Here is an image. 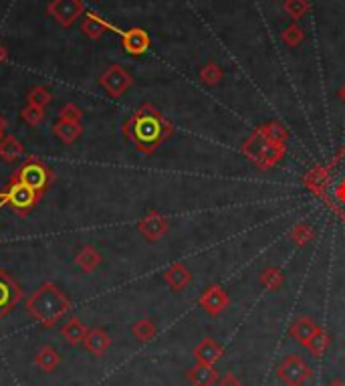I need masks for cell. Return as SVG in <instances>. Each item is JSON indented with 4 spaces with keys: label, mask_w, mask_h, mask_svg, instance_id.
<instances>
[{
    "label": "cell",
    "mask_w": 345,
    "mask_h": 386,
    "mask_svg": "<svg viewBox=\"0 0 345 386\" xmlns=\"http://www.w3.org/2000/svg\"><path fill=\"white\" fill-rule=\"evenodd\" d=\"M23 297H25L23 287L12 280L4 269H0V319L6 316L14 306H19Z\"/></svg>",
    "instance_id": "9c48e42d"
},
{
    "label": "cell",
    "mask_w": 345,
    "mask_h": 386,
    "mask_svg": "<svg viewBox=\"0 0 345 386\" xmlns=\"http://www.w3.org/2000/svg\"><path fill=\"white\" fill-rule=\"evenodd\" d=\"M109 29L115 31V33H121L115 25H111L109 21H105V19H102L95 12H87L85 19H83V23H81V33L85 36H89V38H93V41L102 38L105 35V31H109Z\"/></svg>",
    "instance_id": "9a60e30c"
},
{
    "label": "cell",
    "mask_w": 345,
    "mask_h": 386,
    "mask_svg": "<svg viewBox=\"0 0 345 386\" xmlns=\"http://www.w3.org/2000/svg\"><path fill=\"white\" fill-rule=\"evenodd\" d=\"M53 134L63 141V144H73L75 140L81 138L83 134V126L81 122H67V120H59L53 126Z\"/></svg>",
    "instance_id": "7402d4cb"
},
{
    "label": "cell",
    "mask_w": 345,
    "mask_h": 386,
    "mask_svg": "<svg viewBox=\"0 0 345 386\" xmlns=\"http://www.w3.org/2000/svg\"><path fill=\"white\" fill-rule=\"evenodd\" d=\"M337 98H340V102L345 106V83L340 87V91H337Z\"/></svg>",
    "instance_id": "f35d334b"
},
{
    "label": "cell",
    "mask_w": 345,
    "mask_h": 386,
    "mask_svg": "<svg viewBox=\"0 0 345 386\" xmlns=\"http://www.w3.org/2000/svg\"><path fill=\"white\" fill-rule=\"evenodd\" d=\"M99 85L104 87L111 98H121L134 85V77L123 69L121 65H109L99 75Z\"/></svg>",
    "instance_id": "52a82bcc"
},
{
    "label": "cell",
    "mask_w": 345,
    "mask_h": 386,
    "mask_svg": "<svg viewBox=\"0 0 345 386\" xmlns=\"http://www.w3.org/2000/svg\"><path fill=\"white\" fill-rule=\"evenodd\" d=\"M102 261H104L102 253H99L95 247H91V245L83 247V249L77 253V257H75V265H77L79 269H83L85 273L95 271V269L102 265Z\"/></svg>",
    "instance_id": "44dd1931"
},
{
    "label": "cell",
    "mask_w": 345,
    "mask_h": 386,
    "mask_svg": "<svg viewBox=\"0 0 345 386\" xmlns=\"http://www.w3.org/2000/svg\"><path fill=\"white\" fill-rule=\"evenodd\" d=\"M83 344L93 356H104L105 352L109 350V346H111V338H109V334L105 332L104 328H93V330L87 332Z\"/></svg>",
    "instance_id": "d6986e66"
},
{
    "label": "cell",
    "mask_w": 345,
    "mask_h": 386,
    "mask_svg": "<svg viewBox=\"0 0 345 386\" xmlns=\"http://www.w3.org/2000/svg\"><path fill=\"white\" fill-rule=\"evenodd\" d=\"M47 12L61 27H71L79 16L85 14V4L83 0H51L47 6Z\"/></svg>",
    "instance_id": "ba28073f"
},
{
    "label": "cell",
    "mask_w": 345,
    "mask_h": 386,
    "mask_svg": "<svg viewBox=\"0 0 345 386\" xmlns=\"http://www.w3.org/2000/svg\"><path fill=\"white\" fill-rule=\"evenodd\" d=\"M6 59H8V51H6V47L0 43V65H4V63H6Z\"/></svg>",
    "instance_id": "74e56055"
},
{
    "label": "cell",
    "mask_w": 345,
    "mask_h": 386,
    "mask_svg": "<svg viewBox=\"0 0 345 386\" xmlns=\"http://www.w3.org/2000/svg\"><path fill=\"white\" fill-rule=\"evenodd\" d=\"M222 77H224V71L220 69V65L214 63V61H208L206 65L200 69V79L206 85H218L222 81Z\"/></svg>",
    "instance_id": "d6a6232c"
},
{
    "label": "cell",
    "mask_w": 345,
    "mask_h": 386,
    "mask_svg": "<svg viewBox=\"0 0 345 386\" xmlns=\"http://www.w3.org/2000/svg\"><path fill=\"white\" fill-rule=\"evenodd\" d=\"M27 312L40 321L45 328H53L59 319H63L65 314H69L71 302L69 297L55 285L45 283L36 289L35 293L25 302Z\"/></svg>",
    "instance_id": "3957f363"
},
{
    "label": "cell",
    "mask_w": 345,
    "mask_h": 386,
    "mask_svg": "<svg viewBox=\"0 0 345 386\" xmlns=\"http://www.w3.org/2000/svg\"><path fill=\"white\" fill-rule=\"evenodd\" d=\"M132 332H134V336L138 338L139 342H152L156 338V334H158V328H156V323L150 317H141L132 326Z\"/></svg>",
    "instance_id": "4316f807"
},
{
    "label": "cell",
    "mask_w": 345,
    "mask_h": 386,
    "mask_svg": "<svg viewBox=\"0 0 345 386\" xmlns=\"http://www.w3.org/2000/svg\"><path fill=\"white\" fill-rule=\"evenodd\" d=\"M329 346H331V334L323 326H319V330L313 334V338L309 340V344L305 346V350L309 352L311 356H315V358H321L325 352L329 350Z\"/></svg>",
    "instance_id": "cb8c5ba5"
},
{
    "label": "cell",
    "mask_w": 345,
    "mask_h": 386,
    "mask_svg": "<svg viewBox=\"0 0 345 386\" xmlns=\"http://www.w3.org/2000/svg\"><path fill=\"white\" fill-rule=\"evenodd\" d=\"M138 231L152 243L160 241L170 231V220L158 211H147L138 223Z\"/></svg>",
    "instance_id": "30bf717a"
},
{
    "label": "cell",
    "mask_w": 345,
    "mask_h": 386,
    "mask_svg": "<svg viewBox=\"0 0 345 386\" xmlns=\"http://www.w3.org/2000/svg\"><path fill=\"white\" fill-rule=\"evenodd\" d=\"M303 184L345 223V146L335 152L327 164L309 170L303 178Z\"/></svg>",
    "instance_id": "6da1fadb"
},
{
    "label": "cell",
    "mask_w": 345,
    "mask_h": 386,
    "mask_svg": "<svg viewBox=\"0 0 345 386\" xmlns=\"http://www.w3.org/2000/svg\"><path fill=\"white\" fill-rule=\"evenodd\" d=\"M121 45H123V49H126L130 55L139 57V55H143V53L150 49L152 38L147 35V31H143V29H139V27H134V29L121 33Z\"/></svg>",
    "instance_id": "7c38bea8"
},
{
    "label": "cell",
    "mask_w": 345,
    "mask_h": 386,
    "mask_svg": "<svg viewBox=\"0 0 345 386\" xmlns=\"http://www.w3.org/2000/svg\"><path fill=\"white\" fill-rule=\"evenodd\" d=\"M327 386H345L344 381H333V383H329Z\"/></svg>",
    "instance_id": "ab89813d"
},
{
    "label": "cell",
    "mask_w": 345,
    "mask_h": 386,
    "mask_svg": "<svg viewBox=\"0 0 345 386\" xmlns=\"http://www.w3.org/2000/svg\"><path fill=\"white\" fill-rule=\"evenodd\" d=\"M194 360L200 362V364H216L222 356L224 350L222 346L214 340V338H204L196 348H194Z\"/></svg>",
    "instance_id": "2e32d148"
},
{
    "label": "cell",
    "mask_w": 345,
    "mask_h": 386,
    "mask_svg": "<svg viewBox=\"0 0 345 386\" xmlns=\"http://www.w3.org/2000/svg\"><path fill=\"white\" fill-rule=\"evenodd\" d=\"M164 280L174 291H184V287H188V283L192 281V271L184 263L178 261L164 271Z\"/></svg>",
    "instance_id": "e0dca14e"
},
{
    "label": "cell",
    "mask_w": 345,
    "mask_h": 386,
    "mask_svg": "<svg viewBox=\"0 0 345 386\" xmlns=\"http://www.w3.org/2000/svg\"><path fill=\"white\" fill-rule=\"evenodd\" d=\"M35 362L40 370H45V372H53V370L61 364V356H59V352L55 350V348H51V346H43L40 350L36 352Z\"/></svg>",
    "instance_id": "484cf974"
},
{
    "label": "cell",
    "mask_w": 345,
    "mask_h": 386,
    "mask_svg": "<svg viewBox=\"0 0 345 386\" xmlns=\"http://www.w3.org/2000/svg\"><path fill=\"white\" fill-rule=\"evenodd\" d=\"M21 117L29 124V126H33L36 128L43 120H45V107H38V106H29L25 107L23 111H21Z\"/></svg>",
    "instance_id": "e575fe53"
},
{
    "label": "cell",
    "mask_w": 345,
    "mask_h": 386,
    "mask_svg": "<svg viewBox=\"0 0 345 386\" xmlns=\"http://www.w3.org/2000/svg\"><path fill=\"white\" fill-rule=\"evenodd\" d=\"M218 386H242V383L235 372H224V374L218 378Z\"/></svg>",
    "instance_id": "8d00e7d4"
},
{
    "label": "cell",
    "mask_w": 345,
    "mask_h": 386,
    "mask_svg": "<svg viewBox=\"0 0 345 386\" xmlns=\"http://www.w3.org/2000/svg\"><path fill=\"white\" fill-rule=\"evenodd\" d=\"M269 144V140L265 138V134H263V130L259 128V130H254L250 136H248V140H244L242 144V154L250 160V162H259L261 160V154H263V150H265V146Z\"/></svg>",
    "instance_id": "ffe728a7"
},
{
    "label": "cell",
    "mask_w": 345,
    "mask_h": 386,
    "mask_svg": "<svg viewBox=\"0 0 345 386\" xmlns=\"http://www.w3.org/2000/svg\"><path fill=\"white\" fill-rule=\"evenodd\" d=\"M285 154H287V144H271L269 141L265 146L263 154H261V160L257 162V168L259 170H271V168H275V166H278L283 162Z\"/></svg>",
    "instance_id": "ac0fdd59"
},
{
    "label": "cell",
    "mask_w": 345,
    "mask_h": 386,
    "mask_svg": "<svg viewBox=\"0 0 345 386\" xmlns=\"http://www.w3.org/2000/svg\"><path fill=\"white\" fill-rule=\"evenodd\" d=\"M198 304L202 306V310L206 312L208 316L216 317L220 316V314H224V310H226L228 304H230V297H228V293L224 291V287H220V285H210V287L204 289V293L200 295Z\"/></svg>",
    "instance_id": "8fae6325"
},
{
    "label": "cell",
    "mask_w": 345,
    "mask_h": 386,
    "mask_svg": "<svg viewBox=\"0 0 345 386\" xmlns=\"http://www.w3.org/2000/svg\"><path fill=\"white\" fill-rule=\"evenodd\" d=\"M0 128H4V130H6V120H4L2 115H0Z\"/></svg>",
    "instance_id": "60d3db41"
},
{
    "label": "cell",
    "mask_w": 345,
    "mask_h": 386,
    "mask_svg": "<svg viewBox=\"0 0 345 386\" xmlns=\"http://www.w3.org/2000/svg\"><path fill=\"white\" fill-rule=\"evenodd\" d=\"M87 326L79 319V317H71L69 321L61 328V336L69 342L71 346H75V344H81L83 340H85V336H87Z\"/></svg>",
    "instance_id": "603a6c76"
},
{
    "label": "cell",
    "mask_w": 345,
    "mask_h": 386,
    "mask_svg": "<svg viewBox=\"0 0 345 386\" xmlns=\"http://www.w3.org/2000/svg\"><path fill=\"white\" fill-rule=\"evenodd\" d=\"M186 378L192 386H214L216 381L220 378V372L214 364H200L196 362L188 372Z\"/></svg>",
    "instance_id": "4fadbf2b"
},
{
    "label": "cell",
    "mask_w": 345,
    "mask_h": 386,
    "mask_svg": "<svg viewBox=\"0 0 345 386\" xmlns=\"http://www.w3.org/2000/svg\"><path fill=\"white\" fill-rule=\"evenodd\" d=\"M23 154H25V146L21 144V140H16L14 136H4V140L0 141V158L6 164L16 162Z\"/></svg>",
    "instance_id": "d4e9b609"
},
{
    "label": "cell",
    "mask_w": 345,
    "mask_h": 386,
    "mask_svg": "<svg viewBox=\"0 0 345 386\" xmlns=\"http://www.w3.org/2000/svg\"><path fill=\"white\" fill-rule=\"evenodd\" d=\"M10 180H16L29 188H33L40 196L51 188V184L55 182V172L53 168L43 162L38 156H29L16 170L10 176Z\"/></svg>",
    "instance_id": "277c9868"
},
{
    "label": "cell",
    "mask_w": 345,
    "mask_h": 386,
    "mask_svg": "<svg viewBox=\"0 0 345 386\" xmlns=\"http://www.w3.org/2000/svg\"><path fill=\"white\" fill-rule=\"evenodd\" d=\"M281 41H283L287 47L295 49L297 45H301V43L305 41V31H303L297 23H293V25H289V27L281 33Z\"/></svg>",
    "instance_id": "1f68e13d"
},
{
    "label": "cell",
    "mask_w": 345,
    "mask_h": 386,
    "mask_svg": "<svg viewBox=\"0 0 345 386\" xmlns=\"http://www.w3.org/2000/svg\"><path fill=\"white\" fill-rule=\"evenodd\" d=\"M315 239V231L309 223H297L291 229V241L297 247H307Z\"/></svg>",
    "instance_id": "f1b7e54d"
},
{
    "label": "cell",
    "mask_w": 345,
    "mask_h": 386,
    "mask_svg": "<svg viewBox=\"0 0 345 386\" xmlns=\"http://www.w3.org/2000/svg\"><path fill=\"white\" fill-rule=\"evenodd\" d=\"M81 117H83V111H81V107L75 106V104H65V106L59 109V120L81 122Z\"/></svg>",
    "instance_id": "d590c367"
},
{
    "label": "cell",
    "mask_w": 345,
    "mask_h": 386,
    "mask_svg": "<svg viewBox=\"0 0 345 386\" xmlns=\"http://www.w3.org/2000/svg\"><path fill=\"white\" fill-rule=\"evenodd\" d=\"M311 376V366L297 354L285 356V360L276 366V378L285 386H303Z\"/></svg>",
    "instance_id": "8992f818"
},
{
    "label": "cell",
    "mask_w": 345,
    "mask_h": 386,
    "mask_svg": "<svg viewBox=\"0 0 345 386\" xmlns=\"http://www.w3.org/2000/svg\"><path fill=\"white\" fill-rule=\"evenodd\" d=\"M38 201H40L38 192L25 186V184H21V182H16V180H10L0 190V209L8 207L16 216H27L35 209Z\"/></svg>",
    "instance_id": "5b68a950"
},
{
    "label": "cell",
    "mask_w": 345,
    "mask_h": 386,
    "mask_svg": "<svg viewBox=\"0 0 345 386\" xmlns=\"http://www.w3.org/2000/svg\"><path fill=\"white\" fill-rule=\"evenodd\" d=\"M259 281H261L263 287L275 291V289H278V287L285 283V273H283L278 267H273V265H271V267H265V269L259 273Z\"/></svg>",
    "instance_id": "83f0119b"
},
{
    "label": "cell",
    "mask_w": 345,
    "mask_h": 386,
    "mask_svg": "<svg viewBox=\"0 0 345 386\" xmlns=\"http://www.w3.org/2000/svg\"><path fill=\"white\" fill-rule=\"evenodd\" d=\"M261 130H263L265 138L271 144H287V140H289V132H287V128L281 122L265 124V126H261Z\"/></svg>",
    "instance_id": "f546056e"
},
{
    "label": "cell",
    "mask_w": 345,
    "mask_h": 386,
    "mask_svg": "<svg viewBox=\"0 0 345 386\" xmlns=\"http://www.w3.org/2000/svg\"><path fill=\"white\" fill-rule=\"evenodd\" d=\"M27 100H29V104L31 106H38V107H47L51 102H53V93L47 89V87H43V85H36L33 87L31 91H29V95H27Z\"/></svg>",
    "instance_id": "836d02e7"
},
{
    "label": "cell",
    "mask_w": 345,
    "mask_h": 386,
    "mask_svg": "<svg viewBox=\"0 0 345 386\" xmlns=\"http://www.w3.org/2000/svg\"><path fill=\"white\" fill-rule=\"evenodd\" d=\"M317 330H319V323H317L313 317L301 316L293 319V323H291V328H289V336L305 348Z\"/></svg>",
    "instance_id": "5bb4252c"
},
{
    "label": "cell",
    "mask_w": 345,
    "mask_h": 386,
    "mask_svg": "<svg viewBox=\"0 0 345 386\" xmlns=\"http://www.w3.org/2000/svg\"><path fill=\"white\" fill-rule=\"evenodd\" d=\"M172 134V122L152 104L139 106L123 124V136L145 156L154 154Z\"/></svg>",
    "instance_id": "7a4b0ae2"
},
{
    "label": "cell",
    "mask_w": 345,
    "mask_h": 386,
    "mask_svg": "<svg viewBox=\"0 0 345 386\" xmlns=\"http://www.w3.org/2000/svg\"><path fill=\"white\" fill-rule=\"evenodd\" d=\"M283 10L287 12L289 19H293L297 23L299 19H303L309 12L311 4L309 0H285L283 2Z\"/></svg>",
    "instance_id": "4dcf8cb0"
}]
</instances>
